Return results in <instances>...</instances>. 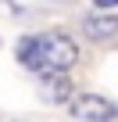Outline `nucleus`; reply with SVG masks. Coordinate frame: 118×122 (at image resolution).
Masks as SVG:
<instances>
[{
	"label": "nucleus",
	"instance_id": "obj_1",
	"mask_svg": "<svg viewBox=\"0 0 118 122\" xmlns=\"http://www.w3.org/2000/svg\"><path fill=\"white\" fill-rule=\"evenodd\" d=\"M18 61L32 72H65L79 61V47L72 36H61V32L25 36L18 43Z\"/></svg>",
	"mask_w": 118,
	"mask_h": 122
},
{
	"label": "nucleus",
	"instance_id": "obj_2",
	"mask_svg": "<svg viewBox=\"0 0 118 122\" xmlns=\"http://www.w3.org/2000/svg\"><path fill=\"white\" fill-rule=\"evenodd\" d=\"M72 111H75L82 122H114V115H118V108H114L107 97H100V93H82V97H75V101H72Z\"/></svg>",
	"mask_w": 118,
	"mask_h": 122
},
{
	"label": "nucleus",
	"instance_id": "obj_3",
	"mask_svg": "<svg viewBox=\"0 0 118 122\" xmlns=\"http://www.w3.org/2000/svg\"><path fill=\"white\" fill-rule=\"evenodd\" d=\"M39 93H43V101H50V104H65V101H72V79H68L65 72H43Z\"/></svg>",
	"mask_w": 118,
	"mask_h": 122
},
{
	"label": "nucleus",
	"instance_id": "obj_4",
	"mask_svg": "<svg viewBox=\"0 0 118 122\" xmlns=\"http://www.w3.org/2000/svg\"><path fill=\"white\" fill-rule=\"evenodd\" d=\"M86 36L90 40H97V43H111L114 36H118V18L107 11V15H97V18H90L86 22Z\"/></svg>",
	"mask_w": 118,
	"mask_h": 122
},
{
	"label": "nucleus",
	"instance_id": "obj_5",
	"mask_svg": "<svg viewBox=\"0 0 118 122\" xmlns=\"http://www.w3.org/2000/svg\"><path fill=\"white\" fill-rule=\"evenodd\" d=\"M93 4H97L100 11H114V4H118V0H93Z\"/></svg>",
	"mask_w": 118,
	"mask_h": 122
}]
</instances>
